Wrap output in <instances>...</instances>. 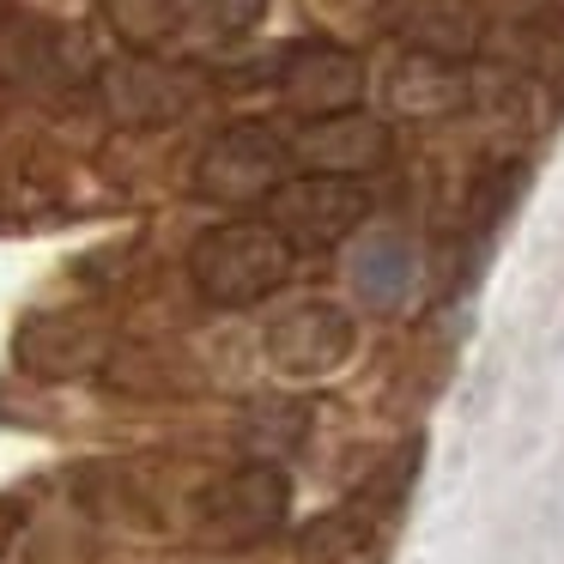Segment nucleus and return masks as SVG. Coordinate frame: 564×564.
I'll return each instance as SVG.
<instances>
[{"mask_svg": "<svg viewBox=\"0 0 564 564\" xmlns=\"http://www.w3.org/2000/svg\"><path fill=\"white\" fill-rule=\"evenodd\" d=\"M389 31L425 55H467L479 37V13L467 0H389Z\"/></svg>", "mask_w": 564, "mask_h": 564, "instance_id": "423d86ee", "label": "nucleus"}, {"mask_svg": "<svg viewBox=\"0 0 564 564\" xmlns=\"http://www.w3.org/2000/svg\"><path fill=\"white\" fill-rule=\"evenodd\" d=\"M285 98L310 116H340L358 98V62L340 50H310L304 62L285 74Z\"/></svg>", "mask_w": 564, "mask_h": 564, "instance_id": "6e6552de", "label": "nucleus"}, {"mask_svg": "<svg viewBox=\"0 0 564 564\" xmlns=\"http://www.w3.org/2000/svg\"><path fill=\"white\" fill-rule=\"evenodd\" d=\"M292 510V479L280 474L273 462L237 467V474L213 479L200 491V528L225 546H249V540H268L273 528L285 522Z\"/></svg>", "mask_w": 564, "mask_h": 564, "instance_id": "7ed1b4c3", "label": "nucleus"}, {"mask_svg": "<svg viewBox=\"0 0 564 564\" xmlns=\"http://www.w3.org/2000/svg\"><path fill=\"white\" fill-rule=\"evenodd\" d=\"M382 147H389V140H382V128L365 122V116H322L304 140H292L297 159L316 164V171H328V176L370 171V164L382 159Z\"/></svg>", "mask_w": 564, "mask_h": 564, "instance_id": "0eeeda50", "label": "nucleus"}, {"mask_svg": "<svg viewBox=\"0 0 564 564\" xmlns=\"http://www.w3.org/2000/svg\"><path fill=\"white\" fill-rule=\"evenodd\" d=\"M268 352L292 377H316V370H334L352 352V328H346V316L334 304H297L285 322H273Z\"/></svg>", "mask_w": 564, "mask_h": 564, "instance_id": "39448f33", "label": "nucleus"}, {"mask_svg": "<svg viewBox=\"0 0 564 564\" xmlns=\"http://www.w3.org/2000/svg\"><path fill=\"white\" fill-rule=\"evenodd\" d=\"M297 152L292 140H280L273 128H231V134H219L207 147V159H200V195L213 200H268L273 188L292 176Z\"/></svg>", "mask_w": 564, "mask_h": 564, "instance_id": "20e7f679", "label": "nucleus"}, {"mask_svg": "<svg viewBox=\"0 0 564 564\" xmlns=\"http://www.w3.org/2000/svg\"><path fill=\"white\" fill-rule=\"evenodd\" d=\"M406 280H413V256H406L401 237H370L365 256H358V292L370 304H401Z\"/></svg>", "mask_w": 564, "mask_h": 564, "instance_id": "1a4fd4ad", "label": "nucleus"}, {"mask_svg": "<svg viewBox=\"0 0 564 564\" xmlns=\"http://www.w3.org/2000/svg\"><path fill=\"white\" fill-rule=\"evenodd\" d=\"M297 268V249L273 231L268 219H231L195 237L188 249V280L207 304L219 310H249L261 297H273Z\"/></svg>", "mask_w": 564, "mask_h": 564, "instance_id": "f257e3e1", "label": "nucleus"}, {"mask_svg": "<svg viewBox=\"0 0 564 564\" xmlns=\"http://www.w3.org/2000/svg\"><path fill=\"white\" fill-rule=\"evenodd\" d=\"M268 225L285 237L292 249H334L340 237H352L370 219V188L358 176H285L268 200H261Z\"/></svg>", "mask_w": 564, "mask_h": 564, "instance_id": "f03ea898", "label": "nucleus"}]
</instances>
